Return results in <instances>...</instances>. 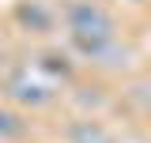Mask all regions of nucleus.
<instances>
[{
    "label": "nucleus",
    "mask_w": 151,
    "mask_h": 143,
    "mask_svg": "<svg viewBox=\"0 0 151 143\" xmlns=\"http://www.w3.org/2000/svg\"><path fill=\"white\" fill-rule=\"evenodd\" d=\"M4 90H8V98H12V102H19V106H30V109H42V106H49V102L57 98L53 83H49L45 75L30 72V68L12 72V75H8V83H4Z\"/></svg>",
    "instance_id": "obj_3"
},
{
    "label": "nucleus",
    "mask_w": 151,
    "mask_h": 143,
    "mask_svg": "<svg viewBox=\"0 0 151 143\" xmlns=\"http://www.w3.org/2000/svg\"><path fill=\"white\" fill-rule=\"evenodd\" d=\"M15 23L27 34H53L57 26V11L45 0H19L15 4Z\"/></svg>",
    "instance_id": "obj_4"
},
{
    "label": "nucleus",
    "mask_w": 151,
    "mask_h": 143,
    "mask_svg": "<svg viewBox=\"0 0 151 143\" xmlns=\"http://www.w3.org/2000/svg\"><path fill=\"white\" fill-rule=\"evenodd\" d=\"M0 72H4V49H0Z\"/></svg>",
    "instance_id": "obj_8"
},
{
    "label": "nucleus",
    "mask_w": 151,
    "mask_h": 143,
    "mask_svg": "<svg viewBox=\"0 0 151 143\" xmlns=\"http://www.w3.org/2000/svg\"><path fill=\"white\" fill-rule=\"evenodd\" d=\"M72 53L83 56L87 64H98V68H129L132 64V49L129 45H121V38H72Z\"/></svg>",
    "instance_id": "obj_2"
},
{
    "label": "nucleus",
    "mask_w": 151,
    "mask_h": 143,
    "mask_svg": "<svg viewBox=\"0 0 151 143\" xmlns=\"http://www.w3.org/2000/svg\"><path fill=\"white\" fill-rule=\"evenodd\" d=\"M60 19L68 26V38H113L117 19L98 0H68L60 8Z\"/></svg>",
    "instance_id": "obj_1"
},
{
    "label": "nucleus",
    "mask_w": 151,
    "mask_h": 143,
    "mask_svg": "<svg viewBox=\"0 0 151 143\" xmlns=\"http://www.w3.org/2000/svg\"><path fill=\"white\" fill-rule=\"evenodd\" d=\"M132 4H144V0H132Z\"/></svg>",
    "instance_id": "obj_9"
},
{
    "label": "nucleus",
    "mask_w": 151,
    "mask_h": 143,
    "mask_svg": "<svg viewBox=\"0 0 151 143\" xmlns=\"http://www.w3.org/2000/svg\"><path fill=\"white\" fill-rule=\"evenodd\" d=\"M23 136H27V121L19 117L15 109L0 106V139H4V143H12V139H23Z\"/></svg>",
    "instance_id": "obj_7"
},
{
    "label": "nucleus",
    "mask_w": 151,
    "mask_h": 143,
    "mask_svg": "<svg viewBox=\"0 0 151 143\" xmlns=\"http://www.w3.org/2000/svg\"><path fill=\"white\" fill-rule=\"evenodd\" d=\"M34 72H38V75H45L49 83H57V75L68 79L72 64H68V56H64V53H42V56H38V64H34Z\"/></svg>",
    "instance_id": "obj_6"
},
{
    "label": "nucleus",
    "mask_w": 151,
    "mask_h": 143,
    "mask_svg": "<svg viewBox=\"0 0 151 143\" xmlns=\"http://www.w3.org/2000/svg\"><path fill=\"white\" fill-rule=\"evenodd\" d=\"M64 139L68 143H117V136H113L98 117H76V121H68V128H64Z\"/></svg>",
    "instance_id": "obj_5"
}]
</instances>
